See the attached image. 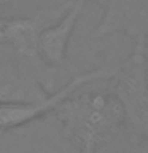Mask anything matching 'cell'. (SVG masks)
Wrapping results in <instances>:
<instances>
[{
  "label": "cell",
  "instance_id": "obj_1",
  "mask_svg": "<svg viewBox=\"0 0 148 153\" xmlns=\"http://www.w3.org/2000/svg\"><path fill=\"white\" fill-rule=\"evenodd\" d=\"M89 86L75 91L51 113L64 137L78 147L80 153H97L126 128L123 107L107 81L104 88Z\"/></svg>",
  "mask_w": 148,
  "mask_h": 153
},
{
  "label": "cell",
  "instance_id": "obj_2",
  "mask_svg": "<svg viewBox=\"0 0 148 153\" xmlns=\"http://www.w3.org/2000/svg\"><path fill=\"white\" fill-rule=\"evenodd\" d=\"M126 117V128L134 139H148V72L145 42H134L129 56L118 64L108 81Z\"/></svg>",
  "mask_w": 148,
  "mask_h": 153
},
{
  "label": "cell",
  "instance_id": "obj_3",
  "mask_svg": "<svg viewBox=\"0 0 148 153\" xmlns=\"http://www.w3.org/2000/svg\"><path fill=\"white\" fill-rule=\"evenodd\" d=\"M102 18L91 32V40L124 35L148 42V0H100Z\"/></svg>",
  "mask_w": 148,
  "mask_h": 153
},
{
  "label": "cell",
  "instance_id": "obj_4",
  "mask_svg": "<svg viewBox=\"0 0 148 153\" xmlns=\"http://www.w3.org/2000/svg\"><path fill=\"white\" fill-rule=\"evenodd\" d=\"M0 53V102L2 104H40L50 93L7 46Z\"/></svg>",
  "mask_w": 148,
  "mask_h": 153
},
{
  "label": "cell",
  "instance_id": "obj_5",
  "mask_svg": "<svg viewBox=\"0 0 148 153\" xmlns=\"http://www.w3.org/2000/svg\"><path fill=\"white\" fill-rule=\"evenodd\" d=\"M89 0H73L72 7L61 19L46 27L40 35V50L45 61L50 65L61 69L65 64L67 50L70 38L75 32L76 22L84 11V7Z\"/></svg>",
  "mask_w": 148,
  "mask_h": 153
},
{
  "label": "cell",
  "instance_id": "obj_6",
  "mask_svg": "<svg viewBox=\"0 0 148 153\" xmlns=\"http://www.w3.org/2000/svg\"><path fill=\"white\" fill-rule=\"evenodd\" d=\"M124 153H148V139H134L132 147Z\"/></svg>",
  "mask_w": 148,
  "mask_h": 153
},
{
  "label": "cell",
  "instance_id": "obj_7",
  "mask_svg": "<svg viewBox=\"0 0 148 153\" xmlns=\"http://www.w3.org/2000/svg\"><path fill=\"white\" fill-rule=\"evenodd\" d=\"M5 22H7V18H0V46L7 45V32H5Z\"/></svg>",
  "mask_w": 148,
  "mask_h": 153
},
{
  "label": "cell",
  "instance_id": "obj_8",
  "mask_svg": "<svg viewBox=\"0 0 148 153\" xmlns=\"http://www.w3.org/2000/svg\"><path fill=\"white\" fill-rule=\"evenodd\" d=\"M145 57H147V72H148V42H145Z\"/></svg>",
  "mask_w": 148,
  "mask_h": 153
},
{
  "label": "cell",
  "instance_id": "obj_9",
  "mask_svg": "<svg viewBox=\"0 0 148 153\" xmlns=\"http://www.w3.org/2000/svg\"><path fill=\"white\" fill-rule=\"evenodd\" d=\"M94 2H97V3H100V0H94Z\"/></svg>",
  "mask_w": 148,
  "mask_h": 153
},
{
  "label": "cell",
  "instance_id": "obj_10",
  "mask_svg": "<svg viewBox=\"0 0 148 153\" xmlns=\"http://www.w3.org/2000/svg\"><path fill=\"white\" fill-rule=\"evenodd\" d=\"M78 153H80V152H78Z\"/></svg>",
  "mask_w": 148,
  "mask_h": 153
}]
</instances>
